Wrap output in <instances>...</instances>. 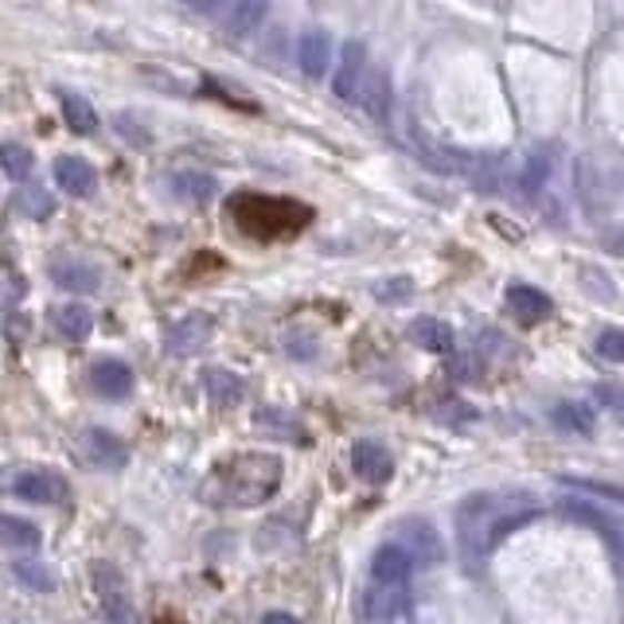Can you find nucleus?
I'll return each mask as SVG.
<instances>
[{
	"label": "nucleus",
	"mask_w": 624,
	"mask_h": 624,
	"mask_svg": "<svg viewBox=\"0 0 624 624\" xmlns=\"http://www.w3.org/2000/svg\"><path fill=\"white\" fill-rule=\"evenodd\" d=\"M535 515H539L535 500L523 496V492H507V496L476 492V496L461 500V507H456V535H461L464 558L469 562L484 558L500 539L520 531L523 523H531Z\"/></svg>",
	"instance_id": "f257e3e1"
},
{
	"label": "nucleus",
	"mask_w": 624,
	"mask_h": 624,
	"mask_svg": "<svg viewBox=\"0 0 624 624\" xmlns=\"http://www.w3.org/2000/svg\"><path fill=\"white\" fill-rule=\"evenodd\" d=\"M281 456L273 453H239L215 464L203 481L200 496L211 507H262L281 489Z\"/></svg>",
	"instance_id": "f03ea898"
},
{
	"label": "nucleus",
	"mask_w": 624,
	"mask_h": 624,
	"mask_svg": "<svg viewBox=\"0 0 624 624\" xmlns=\"http://www.w3.org/2000/svg\"><path fill=\"white\" fill-rule=\"evenodd\" d=\"M234 219L246 234L278 239V234H293L309 219V208L289 200H265V195H242L234 200Z\"/></svg>",
	"instance_id": "7ed1b4c3"
},
{
	"label": "nucleus",
	"mask_w": 624,
	"mask_h": 624,
	"mask_svg": "<svg viewBox=\"0 0 624 624\" xmlns=\"http://www.w3.org/2000/svg\"><path fill=\"white\" fill-rule=\"evenodd\" d=\"M90 585H94V597H98V608H102L105 624H141V613H137V605H133L125 574H121L113 562H94V566H90Z\"/></svg>",
	"instance_id": "20e7f679"
},
{
	"label": "nucleus",
	"mask_w": 624,
	"mask_h": 624,
	"mask_svg": "<svg viewBox=\"0 0 624 624\" xmlns=\"http://www.w3.org/2000/svg\"><path fill=\"white\" fill-rule=\"evenodd\" d=\"M558 515L570 523H582V527H593L601 539L608 543V554H613L616 566H624V527L613 520L608 512H601L597 504H585V500H558Z\"/></svg>",
	"instance_id": "39448f33"
},
{
	"label": "nucleus",
	"mask_w": 624,
	"mask_h": 624,
	"mask_svg": "<svg viewBox=\"0 0 624 624\" xmlns=\"http://www.w3.org/2000/svg\"><path fill=\"white\" fill-rule=\"evenodd\" d=\"M74 453H79L82 464H90V469H105V473H113V469H125V461H129L125 441H121L118 433L102 430V425H90V430H82L79 437H74Z\"/></svg>",
	"instance_id": "423d86ee"
},
{
	"label": "nucleus",
	"mask_w": 624,
	"mask_h": 624,
	"mask_svg": "<svg viewBox=\"0 0 624 624\" xmlns=\"http://www.w3.org/2000/svg\"><path fill=\"white\" fill-rule=\"evenodd\" d=\"M360 613L368 616L371 624H394V621H406V613H410V590H406V585H383V582H371L368 590L360 593Z\"/></svg>",
	"instance_id": "0eeeda50"
},
{
	"label": "nucleus",
	"mask_w": 624,
	"mask_h": 624,
	"mask_svg": "<svg viewBox=\"0 0 624 624\" xmlns=\"http://www.w3.org/2000/svg\"><path fill=\"white\" fill-rule=\"evenodd\" d=\"M12 496L24 500V504H40V507H56L71 496V484L63 481L51 469H28L12 481Z\"/></svg>",
	"instance_id": "6e6552de"
},
{
	"label": "nucleus",
	"mask_w": 624,
	"mask_h": 624,
	"mask_svg": "<svg viewBox=\"0 0 624 624\" xmlns=\"http://www.w3.org/2000/svg\"><path fill=\"white\" fill-rule=\"evenodd\" d=\"M368 48L360 40H348L340 48V67H336V79H332V90H336L340 102H360L363 87H368Z\"/></svg>",
	"instance_id": "1a4fd4ad"
},
{
	"label": "nucleus",
	"mask_w": 624,
	"mask_h": 624,
	"mask_svg": "<svg viewBox=\"0 0 624 624\" xmlns=\"http://www.w3.org/2000/svg\"><path fill=\"white\" fill-rule=\"evenodd\" d=\"M504 301H507V309H512V316H515L520 324H543L546 316L554 312V301H551V296H546L543 289H535V285H523V281L507 285Z\"/></svg>",
	"instance_id": "9d476101"
},
{
	"label": "nucleus",
	"mask_w": 624,
	"mask_h": 624,
	"mask_svg": "<svg viewBox=\"0 0 624 624\" xmlns=\"http://www.w3.org/2000/svg\"><path fill=\"white\" fill-rule=\"evenodd\" d=\"M352 473L368 484H386L394 473V456L379 441H355L352 445Z\"/></svg>",
	"instance_id": "9b49d317"
},
{
	"label": "nucleus",
	"mask_w": 624,
	"mask_h": 624,
	"mask_svg": "<svg viewBox=\"0 0 624 624\" xmlns=\"http://www.w3.org/2000/svg\"><path fill=\"white\" fill-rule=\"evenodd\" d=\"M48 273L59 289H71V293H98L102 289V270L82 262V258H56Z\"/></svg>",
	"instance_id": "f8f14e48"
},
{
	"label": "nucleus",
	"mask_w": 624,
	"mask_h": 624,
	"mask_svg": "<svg viewBox=\"0 0 624 624\" xmlns=\"http://www.w3.org/2000/svg\"><path fill=\"white\" fill-rule=\"evenodd\" d=\"M410 570H414V554L402 543H383L371 554V582L383 585H406Z\"/></svg>",
	"instance_id": "ddd939ff"
},
{
	"label": "nucleus",
	"mask_w": 624,
	"mask_h": 624,
	"mask_svg": "<svg viewBox=\"0 0 624 624\" xmlns=\"http://www.w3.org/2000/svg\"><path fill=\"white\" fill-rule=\"evenodd\" d=\"M56 184L63 188L67 195H74V200H87V195L98 188V172L90 161H82V157H74V152H63V157L56 161Z\"/></svg>",
	"instance_id": "4468645a"
},
{
	"label": "nucleus",
	"mask_w": 624,
	"mask_h": 624,
	"mask_svg": "<svg viewBox=\"0 0 624 624\" xmlns=\"http://www.w3.org/2000/svg\"><path fill=\"white\" fill-rule=\"evenodd\" d=\"M296 63H301L304 79H321V74L332 67V36L324 32V28L304 32L301 43H296Z\"/></svg>",
	"instance_id": "2eb2a0df"
},
{
	"label": "nucleus",
	"mask_w": 624,
	"mask_h": 624,
	"mask_svg": "<svg viewBox=\"0 0 624 624\" xmlns=\"http://www.w3.org/2000/svg\"><path fill=\"white\" fill-rule=\"evenodd\" d=\"M90 383H94V391L102 394V399L121 402L133 394V368L121 360H98L94 371H90Z\"/></svg>",
	"instance_id": "dca6fc26"
},
{
	"label": "nucleus",
	"mask_w": 624,
	"mask_h": 624,
	"mask_svg": "<svg viewBox=\"0 0 624 624\" xmlns=\"http://www.w3.org/2000/svg\"><path fill=\"white\" fill-rule=\"evenodd\" d=\"M208 340H211V316L192 312V316H184V321L172 324L169 336H164V344H169L172 355H192L195 348H203Z\"/></svg>",
	"instance_id": "f3484780"
},
{
	"label": "nucleus",
	"mask_w": 624,
	"mask_h": 624,
	"mask_svg": "<svg viewBox=\"0 0 624 624\" xmlns=\"http://www.w3.org/2000/svg\"><path fill=\"white\" fill-rule=\"evenodd\" d=\"M402 531L410 535L406 551L414 554V566H437V562H441V535L433 531V523L406 520V523H402Z\"/></svg>",
	"instance_id": "a211bd4d"
},
{
	"label": "nucleus",
	"mask_w": 624,
	"mask_h": 624,
	"mask_svg": "<svg viewBox=\"0 0 624 624\" xmlns=\"http://www.w3.org/2000/svg\"><path fill=\"white\" fill-rule=\"evenodd\" d=\"M265 17H270V0H234L231 17H227V36L231 40H246V36H254L265 24Z\"/></svg>",
	"instance_id": "6ab92c4d"
},
{
	"label": "nucleus",
	"mask_w": 624,
	"mask_h": 624,
	"mask_svg": "<svg viewBox=\"0 0 624 624\" xmlns=\"http://www.w3.org/2000/svg\"><path fill=\"white\" fill-rule=\"evenodd\" d=\"M406 336L414 340L422 352H433V355L453 352V329H449L445 321H437V316H417V321L410 324Z\"/></svg>",
	"instance_id": "aec40b11"
},
{
	"label": "nucleus",
	"mask_w": 624,
	"mask_h": 624,
	"mask_svg": "<svg viewBox=\"0 0 624 624\" xmlns=\"http://www.w3.org/2000/svg\"><path fill=\"white\" fill-rule=\"evenodd\" d=\"M203 391L215 406H239L242 394H246V383L227 368H203Z\"/></svg>",
	"instance_id": "412c9836"
},
{
	"label": "nucleus",
	"mask_w": 624,
	"mask_h": 624,
	"mask_svg": "<svg viewBox=\"0 0 624 624\" xmlns=\"http://www.w3.org/2000/svg\"><path fill=\"white\" fill-rule=\"evenodd\" d=\"M59 110H63V121L71 125V133H79V137L98 133V113L82 94H74V90H59Z\"/></svg>",
	"instance_id": "4be33fe9"
},
{
	"label": "nucleus",
	"mask_w": 624,
	"mask_h": 624,
	"mask_svg": "<svg viewBox=\"0 0 624 624\" xmlns=\"http://www.w3.org/2000/svg\"><path fill=\"white\" fill-rule=\"evenodd\" d=\"M56 332L71 344H79L94 332V312L87 304H63V309H56Z\"/></svg>",
	"instance_id": "5701e85b"
},
{
	"label": "nucleus",
	"mask_w": 624,
	"mask_h": 624,
	"mask_svg": "<svg viewBox=\"0 0 624 624\" xmlns=\"http://www.w3.org/2000/svg\"><path fill=\"white\" fill-rule=\"evenodd\" d=\"M360 105H363V110H368L375 121H386V118H391V74H386V71H371V74H368V87H363Z\"/></svg>",
	"instance_id": "b1692460"
},
{
	"label": "nucleus",
	"mask_w": 624,
	"mask_h": 624,
	"mask_svg": "<svg viewBox=\"0 0 624 624\" xmlns=\"http://www.w3.org/2000/svg\"><path fill=\"white\" fill-rule=\"evenodd\" d=\"M172 192L188 203H208L219 195V184L208 172H177V177H172Z\"/></svg>",
	"instance_id": "393cba45"
},
{
	"label": "nucleus",
	"mask_w": 624,
	"mask_h": 624,
	"mask_svg": "<svg viewBox=\"0 0 624 624\" xmlns=\"http://www.w3.org/2000/svg\"><path fill=\"white\" fill-rule=\"evenodd\" d=\"M0 543L12 546V551H36L40 546V527L17 515H0Z\"/></svg>",
	"instance_id": "a878e982"
},
{
	"label": "nucleus",
	"mask_w": 624,
	"mask_h": 624,
	"mask_svg": "<svg viewBox=\"0 0 624 624\" xmlns=\"http://www.w3.org/2000/svg\"><path fill=\"white\" fill-rule=\"evenodd\" d=\"M12 577H17V582L24 585V590H32V593H51L59 585L56 570L43 566V562H32V558L12 562Z\"/></svg>",
	"instance_id": "bb28decb"
},
{
	"label": "nucleus",
	"mask_w": 624,
	"mask_h": 624,
	"mask_svg": "<svg viewBox=\"0 0 624 624\" xmlns=\"http://www.w3.org/2000/svg\"><path fill=\"white\" fill-rule=\"evenodd\" d=\"M32 164H36V157H32V149H28V144H20V141L0 144V172H4V177L24 180L28 172H32Z\"/></svg>",
	"instance_id": "cd10ccee"
},
{
	"label": "nucleus",
	"mask_w": 624,
	"mask_h": 624,
	"mask_svg": "<svg viewBox=\"0 0 624 624\" xmlns=\"http://www.w3.org/2000/svg\"><path fill=\"white\" fill-rule=\"evenodd\" d=\"M551 164H554L551 149H535V152H531L527 164H523V177H520L523 195H535L539 188L546 184V177H551Z\"/></svg>",
	"instance_id": "c85d7f7f"
},
{
	"label": "nucleus",
	"mask_w": 624,
	"mask_h": 624,
	"mask_svg": "<svg viewBox=\"0 0 624 624\" xmlns=\"http://www.w3.org/2000/svg\"><path fill=\"white\" fill-rule=\"evenodd\" d=\"M551 417H554V425H562V430H570V433H590L593 430V414L582 406V402H558Z\"/></svg>",
	"instance_id": "c756f323"
},
{
	"label": "nucleus",
	"mask_w": 624,
	"mask_h": 624,
	"mask_svg": "<svg viewBox=\"0 0 624 624\" xmlns=\"http://www.w3.org/2000/svg\"><path fill=\"white\" fill-rule=\"evenodd\" d=\"M593 402H597L616 425H624V383H597L593 386Z\"/></svg>",
	"instance_id": "7c9ffc66"
},
{
	"label": "nucleus",
	"mask_w": 624,
	"mask_h": 624,
	"mask_svg": "<svg viewBox=\"0 0 624 624\" xmlns=\"http://www.w3.org/2000/svg\"><path fill=\"white\" fill-rule=\"evenodd\" d=\"M562 484H570V489H577V492H590V496L613 500V504H624V489L601 484V481H593V476H562Z\"/></svg>",
	"instance_id": "2f4dec72"
},
{
	"label": "nucleus",
	"mask_w": 624,
	"mask_h": 624,
	"mask_svg": "<svg viewBox=\"0 0 624 624\" xmlns=\"http://www.w3.org/2000/svg\"><path fill=\"white\" fill-rule=\"evenodd\" d=\"M593 352L605 363H624V329H601V336L593 340Z\"/></svg>",
	"instance_id": "473e14b6"
},
{
	"label": "nucleus",
	"mask_w": 624,
	"mask_h": 624,
	"mask_svg": "<svg viewBox=\"0 0 624 624\" xmlns=\"http://www.w3.org/2000/svg\"><path fill=\"white\" fill-rule=\"evenodd\" d=\"M20 211H24V215H32V219H48L51 215V195L43 192V188H24V192H20Z\"/></svg>",
	"instance_id": "72a5a7b5"
},
{
	"label": "nucleus",
	"mask_w": 624,
	"mask_h": 624,
	"mask_svg": "<svg viewBox=\"0 0 624 624\" xmlns=\"http://www.w3.org/2000/svg\"><path fill=\"white\" fill-rule=\"evenodd\" d=\"M410 289H414V281H410V278H391V281H379V285H375V296H379V301H406V296H410Z\"/></svg>",
	"instance_id": "f704fd0d"
},
{
	"label": "nucleus",
	"mask_w": 624,
	"mask_h": 624,
	"mask_svg": "<svg viewBox=\"0 0 624 624\" xmlns=\"http://www.w3.org/2000/svg\"><path fill=\"white\" fill-rule=\"evenodd\" d=\"M188 9L192 12H200V17H215V12H223L231 0H184Z\"/></svg>",
	"instance_id": "c9c22d12"
},
{
	"label": "nucleus",
	"mask_w": 624,
	"mask_h": 624,
	"mask_svg": "<svg viewBox=\"0 0 624 624\" xmlns=\"http://www.w3.org/2000/svg\"><path fill=\"white\" fill-rule=\"evenodd\" d=\"M254 422H258V425H270V430H278V433H296V425L285 422V417H273V410H262V414H258Z\"/></svg>",
	"instance_id": "e433bc0d"
},
{
	"label": "nucleus",
	"mask_w": 624,
	"mask_h": 624,
	"mask_svg": "<svg viewBox=\"0 0 624 624\" xmlns=\"http://www.w3.org/2000/svg\"><path fill=\"white\" fill-rule=\"evenodd\" d=\"M262 624H301V621H296L293 613H278V608H273V613L262 616Z\"/></svg>",
	"instance_id": "4c0bfd02"
},
{
	"label": "nucleus",
	"mask_w": 624,
	"mask_h": 624,
	"mask_svg": "<svg viewBox=\"0 0 624 624\" xmlns=\"http://www.w3.org/2000/svg\"><path fill=\"white\" fill-rule=\"evenodd\" d=\"M394 624H410V621H394Z\"/></svg>",
	"instance_id": "58836bf2"
}]
</instances>
